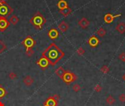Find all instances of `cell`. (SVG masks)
Listing matches in <instances>:
<instances>
[{"label":"cell","instance_id":"cell-13","mask_svg":"<svg viewBox=\"0 0 125 106\" xmlns=\"http://www.w3.org/2000/svg\"><path fill=\"white\" fill-rule=\"evenodd\" d=\"M58 28H59V30L62 33H65V32H67V30L69 29V25H68V24H67V22L62 21V22H61L59 24Z\"/></svg>","mask_w":125,"mask_h":106},{"label":"cell","instance_id":"cell-25","mask_svg":"<svg viewBox=\"0 0 125 106\" xmlns=\"http://www.w3.org/2000/svg\"><path fill=\"white\" fill-rule=\"evenodd\" d=\"M77 55H79V56H82V55H84V53H85V50L83 49V48H82V47H79L78 49H77Z\"/></svg>","mask_w":125,"mask_h":106},{"label":"cell","instance_id":"cell-4","mask_svg":"<svg viewBox=\"0 0 125 106\" xmlns=\"http://www.w3.org/2000/svg\"><path fill=\"white\" fill-rule=\"evenodd\" d=\"M77 76L75 74H74L73 72L67 70V71H65V73L63 75L62 77V80L67 84V85H70L71 82H75L76 80H77Z\"/></svg>","mask_w":125,"mask_h":106},{"label":"cell","instance_id":"cell-34","mask_svg":"<svg viewBox=\"0 0 125 106\" xmlns=\"http://www.w3.org/2000/svg\"><path fill=\"white\" fill-rule=\"evenodd\" d=\"M122 79H123V80H124V81L125 82V74H124L123 75V77H122Z\"/></svg>","mask_w":125,"mask_h":106},{"label":"cell","instance_id":"cell-33","mask_svg":"<svg viewBox=\"0 0 125 106\" xmlns=\"http://www.w3.org/2000/svg\"><path fill=\"white\" fill-rule=\"evenodd\" d=\"M0 106H5V105L4 104V102H2V101H0Z\"/></svg>","mask_w":125,"mask_h":106},{"label":"cell","instance_id":"cell-5","mask_svg":"<svg viewBox=\"0 0 125 106\" xmlns=\"http://www.w3.org/2000/svg\"><path fill=\"white\" fill-rule=\"evenodd\" d=\"M21 44L24 47H25L27 49H32L36 45V41L32 36L29 35L22 41Z\"/></svg>","mask_w":125,"mask_h":106},{"label":"cell","instance_id":"cell-1","mask_svg":"<svg viewBox=\"0 0 125 106\" xmlns=\"http://www.w3.org/2000/svg\"><path fill=\"white\" fill-rule=\"evenodd\" d=\"M42 56L47 58L50 65L55 66L59 60H61L64 58V52L55 43H51L43 51Z\"/></svg>","mask_w":125,"mask_h":106},{"label":"cell","instance_id":"cell-24","mask_svg":"<svg viewBox=\"0 0 125 106\" xmlns=\"http://www.w3.org/2000/svg\"><path fill=\"white\" fill-rule=\"evenodd\" d=\"M6 49H7V47L5 44V43L0 40V55H1Z\"/></svg>","mask_w":125,"mask_h":106},{"label":"cell","instance_id":"cell-20","mask_svg":"<svg viewBox=\"0 0 125 106\" xmlns=\"http://www.w3.org/2000/svg\"><path fill=\"white\" fill-rule=\"evenodd\" d=\"M115 102H116L115 98H114L113 96H111V95H109V96L106 98V103H107V105H113V104L115 103Z\"/></svg>","mask_w":125,"mask_h":106},{"label":"cell","instance_id":"cell-3","mask_svg":"<svg viewBox=\"0 0 125 106\" xmlns=\"http://www.w3.org/2000/svg\"><path fill=\"white\" fill-rule=\"evenodd\" d=\"M13 12V9L5 1L0 0V17L8 18Z\"/></svg>","mask_w":125,"mask_h":106},{"label":"cell","instance_id":"cell-27","mask_svg":"<svg viewBox=\"0 0 125 106\" xmlns=\"http://www.w3.org/2000/svg\"><path fill=\"white\" fill-rule=\"evenodd\" d=\"M26 54L28 57H32L34 55V50L33 49H26Z\"/></svg>","mask_w":125,"mask_h":106},{"label":"cell","instance_id":"cell-16","mask_svg":"<svg viewBox=\"0 0 125 106\" xmlns=\"http://www.w3.org/2000/svg\"><path fill=\"white\" fill-rule=\"evenodd\" d=\"M57 7L59 9V11H62L68 8V4L65 0H59V2L57 3Z\"/></svg>","mask_w":125,"mask_h":106},{"label":"cell","instance_id":"cell-31","mask_svg":"<svg viewBox=\"0 0 125 106\" xmlns=\"http://www.w3.org/2000/svg\"><path fill=\"white\" fill-rule=\"evenodd\" d=\"M118 99L120 102H125V94H121L119 96H118Z\"/></svg>","mask_w":125,"mask_h":106},{"label":"cell","instance_id":"cell-9","mask_svg":"<svg viewBox=\"0 0 125 106\" xmlns=\"http://www.w3.org/2000/svg\"><path fill=\"white\" fill-rule=\"evenodd\" d=\"M121 16V14H116V15H113L111 13H107L105 16H104V21L105 23L107 24H110L113 22V20L116 18L120 17Z\"/></svg>","mask_w":125,"mask_h":106},{"label":"cell","instance_id":"cell-6","mask_svg":"<svg viewBox=\"0 0 125 106\" xmlns=\"http://www.w3.org/2000/svg\"><path fill=\"white\" fill-rule=\"evenodd\" d=\"M37 64L42 69H47L48 67V66L50 65V63H49V62H48V60H47V58H45V57H43V56H41V58L38 60H37Z\"/></svg>","mask_w":125,"mask_h":106},{"label":"cell","instance_id":"cell-15","mask_svg":"<svg viewBox=\"0 0 125 106\" xmlns=\"http://www.w3.org/2000/svg\"><path fill=\"white\" fill-rule=\"evenodd\" d=\"M116 30L120 33V34H124L125 33V23L120 22L117 24L116 27Z\"/></svg>","mask_w":125,"mask_h":106},{"label":"cell","instance_id":"cell-30","mask_svg":"<svg viewBox=\"0 0 125 106\" xmlns=\"http://www.w3.org/2000/svg\"><path fill=\"white\" fill-rule=\"evenodd\" d=\"M9 77L11 80H15L17 77V74L16 73H14V72H10L9 74Z\"/></svg>","mask_w":125,"mask_h":106},{"label":"cell","instance_id":"cell-12","mask_svg":"<svg viewBox=\"0 0 125 106\" xmlns=\"http://www.w3.org/2000/svg\"><path fill=\"white\" fill-rule=\"evenodd\" d=\"M89 24H90V22H89V21L87 19H86V18H82L81 19H80L79 21H78V25L82 28V29H86L89 26Z\"/></svg>","mask_w":125,"mask_h":106},{"label":"cell","instance_id":"cell-7","mask_svg":"<svg viewBox=\"0 0 125 106\" xmlns=\"http://www.w3.org/2000/svg\"><path fill=\"white\" fill-rule=\"evenodd\" d=\"M10 23L6 18L0 17V32H5L10 26Z\"/></svg>","mask_w":125,"mask_h":106},{"label":"cell","instance_id":"cell-22","mask_svg":"<svg viewBox=\"0 0 125 106\" xmlns=\"http://www.w3.org/2000/svg\"><path fill=\"white\" fill-rule=\"evenodd\" d=\"M97 35L98 36L102 38V37H104V36L106 35V30H105L104 28L101 27V28H99V29L97 31Z\"/></svg>","mask_w":125,"mask_h":106},{"label":"cell","instance_id":"cell-10","mask_svg":"<svg viewBox=\"0 0 125 106\" xmlns=\"http://www.w3.org/2000/svg\"><path fill=\"white\" fill-rule=\"evenodd\" d=\"M48 35L51 40H56L59 36V32L56 28H52L48 32Z\"/></svg>","mask_w":125,"mask_h":106},{"label":"cell","instance_id":"cell-17","mask_svg":"<svg viewBox=\"0 0 125 106\" xmlns=\"http://www.w3.org/2000/svg\"><path fill=\"white\" fill-rule=\"evenodd\" d=\"M55 73H56V74L59 78L62 79V77H63V75H64V73H65V70L64 69V68H63L62 66H59V68H57V69H56Z\"/></svg>","mask_w":125,"mask_h":106},{"label":"cell","instance_id":"cell-19","mask_svg":"<svg viewBox=\"0 0 125 106\" xmlns=\"http://www.w3.org/2000/svg\"><path fill=\"white\" fill-rule=\"evenodd\" d=\"M18 22H19V19L18 18V16H15V15L12 16L10 18V19H9V22H10V24H13V25L17 24Z\"/></svg>","mask_w":125,"mask_h":106},{"label":"cell","instance_id":"cell-8","mask_svg":"<svg viewBox=\"0 0 125 106\" xmlns=\"http://www.w3.org/2000/svg\"><path fill=\"white\" fill-rule=\"evenodd\" d=\"M100 43V41L99 39L96 36V35H92L89 38V41H88V44L89 45L92 47V48H95L97 47Z\"/></svg>","mask_w":125,"mask_h":106},{"label":"cell","instance_id":"cell-29","mask_svg":"<svg viewBox=\"0 0 125 106\" xmlns=\"http://www.w3.org/2000/svg\"><path fill=\"white\" fill-rule=\"evenodd\" d=\"M118 58H119L121 61H123V62L125 63V53H124V52L121 53V54L118 55Z\"/></svg>","mask_w":125,"mask_h":106},{"label":"cell","instance_id":"cell-11","mask_svg":"<svg viewBox=\"0 0 125 106\" xmlns=\"http://www.w3.org/2000/svg\"><path fill=\"white\" fill-rule=\"evenodd\" d=\"M58 102L54 99V98L51 96H49L43 103V106H57Z\"/></svg>","mask_w":125,"mask_h":106},{"label":"cell","instance_id":"cell-21","mask_svg":"<svg viewBox=\"0 0 125 106\" xmlns=\"http://www.w3.org/2000/svg\"><path fill=\"white\" fill-rule=\"evenodd\" d=\"M7 94H8V91H6V89L0 85V99L4 98Z\"/></svg>","mask_w":125,"mask_h":106},{"label":"cell","instance_id":"cell-18","mask_svg":"<svg viewBox=\"0 0 125 106\" xmlns=\"http://www.w3.org/2000/svg\"><path fill=\"white\" fill-rule=\"evenodd\" d=\"M59 12H60V13H61L62 15H63L64 17H67V16H69L70 14H71V13H72V9L68 7V8L64 9V10L59 11Z\"/></svg>","mask_w":125,"mask_h":106},{"label":"cell","instance_id":"cell-14","mask_svg":"<svg viewBox=\"0 0 125 106\" xmlns=\"http://www.w3.org/2000/svg\"><path fill=\"white\" fill-rule=\"evenodd\" d=\"M23 82H24L25 85L29 87V86H31L34 83V79L31 76H27V77H25L24 78Z\"/></svg>","mask_w":125,"mask_h":106},{"label":"cell","instance_id":"cell-28","mask_svg":"<svg viewBox=\"0 0 125 106\" xmlns=\"http://www.w3.org/2000/svg\"><path fill=\"white\" fill-rule=\"evenodd\" d=\"M102 90V87L99 84H97V85H95V87H94V91H97V92H100Z\"/></svg>","mask_w":125,"mask_h":106},{"label":"cell","instance_id":"cell-26","mask_svg":"<svg viewBox=\"0 0 125 106\" xmlns=\"http://www.w3.org/2000/svg\"><path fill=\"white\" fill-rule=\"evenodd\" d=\"M72 89H73V91H74L75 92H78L79 91H80L81 87H80V85L79 84L76 83V84H75V85L72 86Z\"/></svg>","mask_w":125,"mask_h":106},{"label":"cell","instance_id":"cell-23","mask_svg":"<svg viewBox=\"0 0 125 106\" xmlns=\"http://www.w3.org/2000/svg\"><path fill=\"white\" fill-rule=\"evenodd\" d=\"M100 71H101V72H102V74H108V72H109V71H110V69H109V67H108L107 65H104L102 67H101Z\"/></svg>","mask_w":125,"mask_h":106},{"label":"cell","instance_id":"cell-2","mask_svg":"<svg viewBox=\"0 0 125 106\" xmlns=\"http://www.w3.org/2000/svg\"><path fill=\"white\" fill-rule=\"evenodd\" d=\"M29 22L37 30H41L43 26L45 25V24L46 23V19L43 16V15L40 13V12H37L34 16L29 20Z\"/></svg>","mask_w":125,"mask_h":106},{"label":"cell","instance_id":"cell-32","mask_svg":"<svg viewBox=\"0 0 125 106\" xmlns=\"http://www.w3.org/2000/svg\"><path fill=\"white\" fill-rule=\"evenodd\" d=\"M52 96L54 98V99H55V100H56V101L59 102V98H60V97H59V96L58 94H54V96Z\"/></svg>","mask_w":125,"mask_h":106}]
</instances>
